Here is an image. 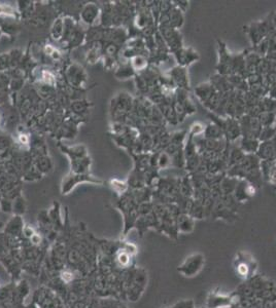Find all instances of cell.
<instances>
[{
	"label": "cell",
	"instance_id": "obj_1",
	"mask_svg": "<svg viewBox=\"0 0 276 308\" xmlns=\"http://www.w3.org/2000/svg\"><path fill=\"white\" fill-rule=\"evenodd\" d=\"M274 28L271 21V15L262 21L253 22L246 27H244V31L247 34L249 40H251L252 47H256L263 39L268 37L269 33Z\"/></svg>",
	"mask_w": 276,
	"mask_h": 308
},
{
	"label": "cell",
	"instance_id": "obj_2",
	"mask_svg": "<svg viewBox=\"0 0 276 308\" xmlns=\"http://www.w3.org/2000/svg\"><path fill=\"white\" fill-rule=\"evenodd\" d=\"M218 55H219V61L216 66L217 73L220 75L229 76L232 74V52H230L228 50L227 44L218 39Z\"/></svg>",
	"mask_w": 276,
	"mask_h": 308
},
{
	"label": "cell",
	"instance_id": "obj_3",
	"mask_svg": "<svg viewBox=\"0 0 276 308\" xmlns=\"http://www.w3.org/2000/svg\"><path fill=\"white\" fill-rule=\"evenodd\" d=\"M238 121L241 130V137L259 139L263 126L258 117L245 114Z\"/></svg>",
	"mask_w": 276,
	"mask_h": 308
},
{
	"label": "cell",
	"instance_id": "obj_4",
	"mask_svg": "<svg viewBox=\"0 0 276 308\" xmlns=\"http://www.w3.org/2000/svg\"><path fill=\"white\" fill-rule=\"evenodd\" d=\"M159 30L171 55L184 47V38L180 30L173 29L171 27H159Z\"/></svg>",
	"mask_w": 276,
	"mask_h": 308
},
{
	"label": "cell",
	"instance_id": "obj_5",
	"mask_svg": "<svg viewBox=\"0 0 276 308\" xmlns=\"http://www.w3.org/2000/svg\"><path fill=\"white\" fill-rule=\"evenodd\" d=\"M168 77L170 78L175 88H181L185 90H191V84L189 78L188 68L176 65L167 73Z\"/></svg>",
	"mask_w": 276,
	"mask_h": 308
},
{
	"label": "cell",
	"instance_id": "obj_6",
	"mask_svg": "<svg viewBox=\"0 0 276 308\" xmlns=\"http://www.w3.org/2000/svg\"><path fill=\"white\" fill-rule=\"evenodd\" d=\"M172 56L174 57L177 65L184 68H188L193 64V63L197 62L200 59L197 51L191 47H184V45L181 50L172 53Z\"/></svg>",
	"mask_w": 276,
	"mask_h": 308
},
{
	"label": "cell",
	"instance_id": "obj_7",
	"mask_svg": "<svg viewBox=\"0 0 276 308\" xmlns=\"http://www.w3.org/2000/svg\"><path fill=\"white\" fill-rule=\"evenodd\" d=\"M173 100L183 108L188 116L193 115L197 111V106L190 96L189 90L176 88L173 94Z\"/></svg>",
	"mask_w": 276,
	"mask_h": 308
},
{
	"label": "cell",
	"instance_id": "obj_8",
	"mask_svg": "<svg viewBox=\"0 0 276 308\" xmlns=\"http://www.w3.org/2000/svg\"><path fill=\"white\" fill-rule=\"evenodd\" d=\"M256 155L260 160H274L276 157V145L274 140L261 142Z\"/></svg>",
	"mask_w": 276,
	"mask_h": 308
},
{
	"label": "cell",
	"instance_id": "obj_9",
	"mask_svg": "<svg viewBox=\"0 0 276 308\" xmlns=\"http://www.w3.org/2000/svg\"><path fill=\"white\" fill-rule=\"evenodd\" d=\"M215 93H217V90L209 81L202 83L194 88V95L202 105L205 104Z\"/></svg>",
	"mask_w": 276,
	"mask_h": 308
},
{
	"label": "cell",
	"instance_id": "obj_10",
	"mask_svg": "<svg viewBox=\"0 0 276 308\" xmlns=\"http://www.w3.org/2000/svg\"><path fill=\"white\" fill-rule=\"evenodd\" d=\"M209 83L213 86V87L216 88V90L220 94H230L231 92H233V87L231 86L230 81L228 79V76L220 75L216 73L215 75H212L209 79Z\"/></svg>",
	"mask_w": 276,
	"mask_h": 308
},
{
	"label": "cell",
	"instance_id": "obj_11",
	"mask_svg": "<svg viewBox=\"0 0 276 308\" xmlns=\"http://www.w3.org/2000/svg\"><path fill=\"white\" fill-rule=\"evenodd\" d=\"M261 173L264 181L276 186V164L274 160H261Z\"/></svg>",
	"mask_w": 276,
	"mask_h": 308
},
{
	"label": "cell",
	"instance_id": "obj_12",
	"mask_svg": "<svg viewBox=\"0 0 276 308\" xmlns=\"http://www.w3.org/2000/svg\"><path fill=\"white\" fill-rule=\"evenodd\" d=\"M203 265V258L200 255H194L186 260L182 265L181 271L185 275L192 276L193 274H197Z\"/></svg>",
	"mask_w": 276,
	"mask_h": 308
},
{
	"label": "cell",
	"instance_id": "obj_13",
	"mask_svg": "<svg viewBox=\"0 0 276 308\" xmlns=\"http://www.w3.org/2000/svg\"><path fill=\"white\" fill-rule=\"evenodd\" d=\"M256 189H257L256 187H254L253 185L246 182L245 180H239L233 193L237 201L242 202L244 201V199H247L251 196L255 195Z\"/></svg>",
	"mask_w": 276,
	"mask_h": 308
},
{
	"label": "cell",
	"instance_id": "obj_14",
	"mask_svg": "<svg viewBox=\"0 0 276 308\" xmlns=\"http://www.w3.org/2000/svg\"><path fill=\"white\" fill-rule=\"evenodd\" d=\"M244 156L245 153L239 147V145L237 146L235 143H231L228 154V169L240 164L244 158Z\"/></svg>",
	"mask_w": 276,
	"mask_h": 308
},
{
	"label": "cell",
	"instance_id": "obj_15",
	"mask_svg": "<svg viewBox=\"0 0 276 308\" xmlns=\"http://www.w3.org/2000/svg\"><path fill=\"white\" fill-rule=\"evenodd\" d=\"M202 136L205 139H211V140L225 139V136H224V133H222L221 129L217 123L212 122V121H210L208 124L205 125Z\"/></svg>",
	"mask_w": 276,
	"mask_h": 308
},
{
	"label": "cell",
	"instance_id": "obj_16",
	"mask_svg": "<svg viewBox=\"0 0 276 308\" xmlns=\"http://www.w3.org/2000/svg\"><path fill=\"white\" fill-rule=\"evenodd\" d=\"M260 143L261 142L259 141V139L241 137V138H240L239 147L241 148V150L245 154H256L258 149H259Z\"/></svg>",
	"mask_w": 276,
	"mask_h": 308
},
{
	"label": "cell",
	"instance_id": "obj_17",
	"mask_svg": "<svg viewBox=\"0 0 276 308\" xmlns=\"http://www.w3.org/2000/svg\"><path fill=\"white\" fill-rule=\"evenodd\" d=\"M169 21H170V27L173 29L180 30L184 24V13L180 11L179 8L175 7L173 4L172 10L169 13Z\"/></svg>",
	"mask_w": 276,
	"mask_h": 308
},
{
	"label": "cell",
	"instance_id": "obj_18",
	"mask_svg": "<svg viewBox=\"0 0 276 308\" xmlns=\"http://www.w3.org/2000/svg\"><path fill=\"white\" fill-rule=\"evenodd\" d=\"M238 181L239 180L236 178H232L225 175L220 183V188H221V193H224L225 195L232 194L238 184Z\"/></svg>",
	"mask_w": 276,
	"mask_h": 308
},
{
	"label": "cell",
	"instance_id": "obj_19",
	"mask_svg": "<svg viewBox=\"0 0 276 308\" xmlns=\"http://www.w3.org/2000/svg\"><path fill=\"white\" fill-rule=\"evenodd\" d=\"M228 79L234 90H240V92H243V93L248 92V85H247L246 78L240 76L238 74H231L228 76Z\"/></svg>",
	"mask_w": 276,
	"mask_h": 308
},
{
	"label": "cell",
	"instance_id": "obj_20",
	"mask_svg": "<svg viewBox=\"0 0 276 308\" xmlns=\"http://www.w3.org/2000/svg\"><path fill=\"white\" fill-rule=\"evenodd\" d=\"M260 123L263 128H269V126H274L276 121V113L275 112H262L259 117Z\"/></svg>",
	"mask_w": 276,
	"mask_h": 308
},
{
	"label": "cell",
	"instance_id": "obj_21",
	"mask_svg": "<svg viewBox=\"0 0 276 308\" xmlns=\"http://www.w3.org/2000/svg\"><path fill=\"white\" fill-rule=\"evenodd\" d=\"M261 107L263 112H275L276 113V99L266 96L261 99Z\"/></svg>",
	"mask_w": 276,
	"mask_h": 308
},
{
	"label": "cell",
	"instance_id": "obj_22",
	"mask_svg": "<svg viewBox=\"0 0 276 308\" xmlns=\"http://www.w3.org/2000/svg\"><path fill=\"white\" fill-rule=\"evenodd\" d=\"M158 168L169 169L171 168V156L165 151H161L158 154Z\"/></svg>",
	"mask_w": 276,
	"mask_h": 308
},
{
	"label": "cell",
	"instance_id": "obj_23",
	"mask_svg": "<svg viewBox=\"0 0 276 308\" xmlns=\"http://www.w3.org/2000/svg\"><path fill=\"white\" fill-rule=\"evenodd\" d=\"M179 227L183 231H190L193 228V220L188 215H181L179 217Z\"/></svg>",
	"mask_w": 276,
	"mask_h": 308
},
{
	"label": "cell",
	"instance_id": "obj_24",
	"mask_svg": "<svg viewBox=\"0 0 276 308\" xmlns=\"http://www.w3.org/2000/svg\"><path fill=\"white\" fill-rule=\"evenodd\" d=\"M276 137V129L274 126H269V128H263L262 132L260 134L259 141L265 142V141H271Z\"/></svg>",
	"mask_w": 276,
	"mask_h": 308
},
{
	"label": "cell",
	"instance_id": "obj_25",
	"mask_svg": "<svg viewBox=\"0 0 276 308\" xmlns=\"http://www.w3.org/2000/svg\"><path fill=\"white\" fill-rule=\"evenodd\" d=\"M173 4L175 7L179 8L180 11H182L184 14L189 10L190 6V1L188 0H181V1H173Z\"/></svg>",
	"mask_w": 276,
	"mask_h": 308
},
{
	"label": "cell",
	"instance_id": "obj_26",
	"mask_svg": "<svg viewBox=\"0 0 276 308\" xmlns=\"http://www.w3.org/2000/svg\"><path fill=\"white\" fill-rule=\"evenodd\" d=\"M270 72L276 74V61H271V69Z\"/></svg>",
	"mask_w": 276,
	"mask_h": 308
},
{
	"label": "cell",
	"instance_id": "obj_27",
	"mask_svg": "<svg viewBox=\"0 0 276 308\" xmlns=\"http://www.w3.org/2000/svg\"><path fill=\"white\" fill-rule=\"evenodd\" d=\"M271 21H272V24H273L274 28H275V30H276V13L271 14Z\"/></svg>",
	"mask_w": 276,
	"mask_h": 308
}]
</instances>
